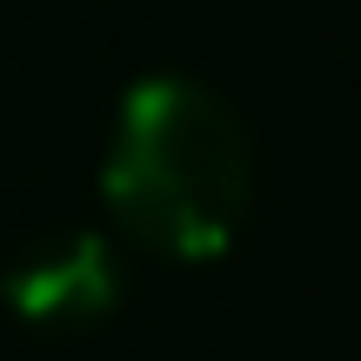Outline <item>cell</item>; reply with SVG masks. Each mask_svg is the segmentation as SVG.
I'll return each mask as SVG.
<instances>
[{
	"label": "cell",
	"instance_id": "6da1fadb",
	"mask_svg": "<svg viewBox=\"0 0 361 361\" xmlns=\"http://www.w3.org/2000/svg\"><path fill=\"white\" fill-rule=\"evenodd\" d=\"M101 194L128 241L168 261H214L255 201L247 121L188 74L141 80L121 101Z\"/></svg>",
	"mask_w": 361,
	"mask_h": 361
},
{
	"label": "cell",
	"instance_id": "7a4b0ae2",
	"mask_svg": "<svg viewBox=\"0 0 361 361\" xmlns=\"http://www.w3.org/2000/svg\"><path fill=\"white\" fill-rule=\"evenodd\" d=\"M7 301L13 314L40 328H80V322H101L107 308L121 301V261L101 234L87 228H67L47 234L40 247H27L7 274Z\"/></svg>",
	"mask_w": 361,
	"mask_h": 361
}]
</instances>
